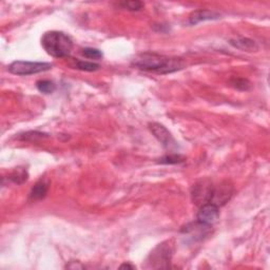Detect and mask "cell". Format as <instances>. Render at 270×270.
Returning <instances> with one entry per match:
<instances>
[{
    "label": "cell",
    "instance_id": "obj_1",
    "mask_svg": "<svg viewBox=\"0 0 270 270\" xmlns=\"http://www.w3.org/2000/svg\"><path fill=\"white\" fill-rule=\"evenodd\" d=\"M132 66L144 71L168 74L182 70L186 65L181 58H170L156 53H142L133 59Z\"/></svg>",
    "mask_w": 270,
    "mask_h": 270
},
{
    "label": "cell",
    "instance_id": "obj_2",
    "mask_svg": "<svg viewBox=\"0 0 270 270\" xmlns=\"http://www.w3.org/2000/svg\"><path fill=\"white\" fill-rule=\"evenodd\" d=\"M41 45L50 56L65 58L70 55L73 49L71 37L59 31H50L41 37Z\"/></svg>",
    "mask_w": 270,
    "mask_h": 270
},
{
    "label": "cell",
    "instance_id": "obj_3",
    "mask_svg": "<svg viewBox=\"0 0 270 270\" xmlns=\"http://www.w3.org/2000/svg\"><path fill=\"white\" fill-rule=\"evenodd\" d=\"M53 68L50 63H34V61L16 60L9 66V72L19 76H27L49 71Z\"/></svg>",
    "mask_w": 270,
    "mask_h": 270
},
{
    "label": "cell",
    "instance_id": "obj_4",
    "mask_svg": "<svg viewBox=\"0 0 270 270\" xmlns=\"http://www.w3.org/2000/svg\"><path fill=\"white\" fill-rule=\"evenodd\" d=\"M214 186L209 180H202L193 185L191 189L192 200L198 205L202 206L210 202Z\"/></svg>",
    "mask_w": 270,
    "mask_h": 270
},
{
    "label": "cell",
    "instance_id": "obj_5",
    "mask_svg": "<svg viewBox=\"0 0 270 270\" xmlns=\"http://www.w3.org/2000/svg\"><path fill=\"white\" fill-rule=\"evenodd\" d=\"M172 254H173V248L170 242L159 244L156 248L151 252L149 263H151V267L154 263L158 264L156 268L167 267L168 264L170 263Z\"/></svg>",
    "mask_w": 270,
    "mask_h": 270
},
{
    "label": "cell",
    "instance_id": "obj_6",
    "mask_svg": "<svg viewBox=\"0 0 270 270\" xmlns=\"http://www.w3.org/2000/svg\"><path fill=\"white\" fill-rule=\"evenodd\" d=\"M149 129L151 131V133L155 136L156 140L163 145L165 148L172 149L177 147L176 142L172 134L169 132L168 129L163 125H160V123L157 122H151L149 125Z\"/></svg>",
    "mask_w": 270,
    "mask_h": 270
},
{
    "label": "cell",
    "instance_id": "obj_7",
    "mask_svg": "<svg viewBox=\"0 0 270 270\" xmlns=\"http://www.w3.org/2000/svg\"><path fill=\"white\" fill-rule=\"evenodd\" d=\"M232 194L233 187L228 183H222L219 186H214L212 196L209 203L220 208L221 206H224L226 203H228V200L231 198Z\"/></svg>",
    "mask_w": 270,
    "mask_h": 270
},
{
    "label": "cell",
    "instance_id": "obj_8",
    "mask_svg": "<svg viewBox=\"0 0 270 270\" xmlns=\"http://www.w3.org/2000/svg\"><path fill=\"white\" fill-rule=\"evenodd\" d=\"M219 217H220L219 207L211 203H207L200 206L196 215V220L199 223L211 225L212 223H214L219 219Z\"/></svg>",
    "mask_w": 270,
    "mask_h": 270
},
{
    "label": "cell",
    "instance_id": "obj_9",
    "mask_svg": "<svg viewBox=\"0 0 270 270\" xmlns=\"http://www.w3.org/2000/svg\"><path fill=\"white\" fill-rule=\"evenodd\" d=\"M221 18V14L211 10H197L192 12L189 16V22L191 25H197L202 21L215 20Z\"/></svg>",
    "mask_w": 270,
    "mask_h": 270
},
{
    "label": "cell",
    "instance_id": "obj_10",
    "mask_svg": "<svg viewBox=\"0 0 270 270\" xmlns=\"http://www.w3.org/2000/svg\"><path fill=\"white\" fill-rule=\"evenodd\" d=\"M229 43L232 45L233 48L241 50V51H246V52H257L259 50V45L258 43L250 39V38L247 37H236L233 38V39H230Z\"/></svg>",
    "mask_w": 270,
    "mask_h": 270
},
{
    "label": "cell",
    "instance_id": "obj_11",
    "mask_svg": "<svg viewBox=\"0 0 270 270\" xmlns=\"http://www.w3.org/2000/svg\"><path fill=\"white\" fill-rule=\"evenodd\" d=\"M49 190V183L44 180H40L35 184V186L30 192V198L32 200H39L42 199L48 193Z\"/></svg>",
    "mask_w": 270,
    "mask_h": 270
},
{
    "label": "cell",
    "instance_id": "obj_12",
    "mask_svg": "<svg viewBox=\"0 0 270 270\" xmlns=\"http://www.w3.org/2000/svg\"><path fill=\"white\" fill-rule=\"evenodd\" d=\"M75 69H78L81 71L86 72H94L99 70L100 66L95 63H91V61H84V60H74V66Z\"/></svg>",
    "mask_w": 270,
    "mask_h": 270
},
{
    "label": "cell",
    "instance_id": "obj_13",
    "mask_svg": "<svg viewBox=\"0 0 270 270\" xmlns=\"http://www.w3.org/2000/svg\"><path fill=\"white\" fill-rule=\"evenodd\" d=\"M36 88L43 94H52L56 90V84L51 80H38Z\"/></svg>",
    "mask_w": 270,
    "mask_h": 270
},
{
    "label": "cell",
    "instance_id": "obj_14",
    "mask_svg": "<svg viewBox=\"0 0 270 270\" xmlns=\"http://www.w3.org/2000/svg\"><path fill=\"white\" fill-rule=\"evenodd\" d=\"M28 177H29V174H28L26 169L18 168L10 175V180L12 182H14L15 184L21 185V184H24L25 182H27Z\"/></svg>",
    "mask_w": 270,
    "mask_h": 270
},
{
    "label": "cell",
    "instance_id": "obj_15",
    "mask_svg": "<svg viewBox=\"0 0 270 270\" xmlns=\"http://www.w3.org/2000/svg\"><path fill=\"white\" fill-rule=\"evenodd\" d=\"M44 137H48V134L42 133V132H38V131H30V132L19 134L18 140L35 142L37 140H40V138H44Z\"/></svg>",
    "mask_w": 270,
    "mask_h": 270
},
{
    "label": "cell",
    "instance_id": "obj_16",
    "mask_svg": "<svg viewBox=\"0 0 270 270\" xmlns=\"http://www.w3.org/2000/svg\"><path fill=\"white\" fill-rule=\"evenodd\" d=\"M118 6L121 7L122 10H127V11H141L144 7V3L142 1H120L118 2Z\"/></svg>",
    "mask_w": 270,
    "mask_h": 270
},
{
    "label": "cell",
    "instance_id": "obj_17",
    "mask_svg": "<svg viewBox=\"0 0 270 270\" xmlns=\"http://www.w3.org/2000/svg\"><path fill=\"white\" fill-rule=\"evenodd\" d=\"M81 55L89 59L99 60L103 58V52L95 48H84L81 50Z\"/></svg>",
    "mask_w": 270,
    "mask_h": 270
},
{
    "label": "cell",
    "instance_id": "obj_18",
    "mask_svg": "<svg viewBox=\"0 0 270 270\" xmlns=\"http://www.w3.org/2000/svg\"><path fill=\"white\" fill-rule=\"evenodd\" d=\"M230 83L231 86L238 91H248L251 88V83L249 80L245 78H232Z\"/></svg>",
    "mask_w": 270,
    "mask_h": 270
},
{
    "label": "cell",
    "instance_id": "obj_19",
    "mask_svg": "<svg viewBox=\"0 0 270 270\" xmlns=\"http://www.w3.org/2000/svg\"><path fill=\"white\" fill-rule=\"evenodd\" d=\"M185 160V157L180 155V154H170V155H166L159 159L160 164H169V165H174V164H180L183 163Z\"/></svg>",
    "mask_w": 270,
    "mask_h": 270
},
{
    "label": "cell",
    "instance_id": "obj_20",
    "mask_svg": "<svg viewBox=\"0 0 270 270\" xmlns=\"http://www.w3.org/2000/svg\"><path fill=\"white\" fill-rule=\"evenodd\" d=\"M119 268H130V269H133L134 267H133V266H131V265H129V264H122Z\"/></svg>",
    "mask_w": 270,
    "mask_h": 270
}]
</instances>
